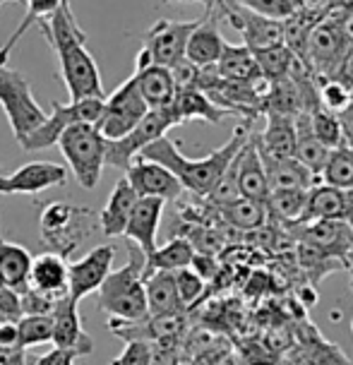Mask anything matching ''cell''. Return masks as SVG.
Here are the masks:
<instances>
[{
    "mask_svg": "<svg viewBox=\"0 0 353 365\" xmlns=\"http://www.w3.org/2000/svg\"><path fill=\"white\" fill-rule=\"evenodd\" d=\"M44 38L53 48L63 84L70 94V101L77 99H103V84L99 65L87 51V34L77 22L70 0L39 22Z\"/></svg>",
    "mask_w": 353,
    "mask_h": 365,
    "instance_id": "obj_1",
    "label": "cell"
},
{
    "mask_svg": "<svg viewBox=\"0 0 353 365\" xmlns=\"http://www.w3.org/2000/svg\"><path fill=\"white\" fill-rule=\"evenodd\" d=\"M250 128H252L250 123L238 125L226 145H221L219 149H214L212 154L202 156V159L185 156L178 149V142H171L166 135L149 142L140 152V156L166 166L168 171L180 180L183 190H190L193 195H198V197H207V195L212 192L214 182L219 180V175L224 173V168L231 164V159L238 154V149L243 147V142L247 140V135H250Z\"/></svg>",
    "mask_w": 353,
    "mask_h": 365,
    "instance_id": "obj_2",
    "label": "cell"
},
{
    "mask_svg": "<svg viewBox=\"0 0 353 365\" xmlns=\"http://www.w3.org/2000/svg\"><path fill=\"white\" fill-rule=\"evenodd\" d=\"M128 264L121 269L111 272L103 284L96 289V308L116 319L137 322L145 319L147 312V296H145V252L137 247L133 240H128Z\"/></svg>",
    "mask_w": 353,
    "mask_h": 365,
    "instance_id": "obj_3",
    "label": "cell"
},
{
    "mask_svg": "<svg viewBox=\"0 0 353 365\" xmlns=\"http://www.w3.org/2000/svg\"><path fill=\"white\" fill-rule=\"evenodd\" d=\"M99 228V214L89 207L73 205L68 200L51 202L39 217V233L51 252L61 257H73L75 250Z\"/></svg>",
    "mask_w": 353,
    "mask_h": 365,
    "instance_id": "obj_4",
    "label": "cell"
},
{
    "mask_svg": "<svg viewBox=\"0 0 353 365\" xmlns=\"http://www.w3.org/2000/svg\"><path fill=\"white\" fill-rule=\"evenodd\" d=\"M106 142L108 140L94 123H73L58 137L56 145L61 147L68 168L84 190H94L99 185L103 166H106Z\"/></svg>",
    "mask_w": 353,
    "mask_h": 365,
    "instance_id": "obj_5",
    "label": "cell"
},
{
    "mask_svg": "<svg viewBox=\"0 0 353 365\" xmlns=\"http://www.w3.org/2000/svg\"><path fill=\"white\" fill-rule=\"evenodd\" d=\"M0 106L8 115L10 130L17 142L46 118V110L34 99L29 80L8 65H0Z\"/></svg>",
    "mask_w": 353,
    "mask_h": 365,
    "instance_id": "obj_6",
    "label": "cell"
},
{
    "mask_svg": "<svg viewBox=\"0 0 353 365\" xmlns=\"http://www.w3.org/2000/svg\"><path fill=\"white\" fill-rule=\"evenodd\" d=\"M51 106H53L51 108V115H46L27 137H22L17 142L24 152H41V149L53 147L58 137L73 125V123H96L101 115L103 99L96 96V99H77L70 103L53 101Z\"/></svg>",
    "mask_w": 353,
    "mask_h": 365,
    "instance_id": "obj_7",
    "label": "cell"
},
{
    "mask_svg": "<svg viewBox=\"0 0 353 365\" xmlns=\"http://www.w3.org/2000/svg\"><path fill=\"white\" fill-rule=\"evenodd\" d=\"M198 19L190 22H175V19H159L147 29L142 38V48L135 58V70L147 65H166L171 68L180 58H185V43L190 31L195 29Z\"/></svg>",
    "mask_w": 353,
    "mask_h": 365,
    "instance_id": "obj_8",
    "label": "cell"
},
{
    "mask_svg": "<svg viewBox=\"0 0 353 365\" xmlns=\"http://www.w3.org/2000/svg\"><path fill=\"white\" fill-rule=\"evenodd\" d=\"M173 125H175V118L171 113V106L149 108L145 118L137 123L128 135L106 142V164L126 171V168L133 164L135 156H140V152L149 142L163 137Z\"/></svg>",
    "mask_w": 353,
    "mask_h": 365,
    "instance_id": "obj_9",
    "label": "cell"
},
{
    "mask_svg": "<svg viewBox=\"0 0 353 365\" xmlns=\"http://www.w3.org/2000/svg\"><path fill=\"white\" fill-rule=\"evenodd\" d=\"M147 110L149 106L142 99L140 89H137L135 77H128L108 99H103L101 115L94 125L99 128V133L106 140H118V137L128 135L137 123L145 118Z\"/></svg>",
    "mask_w": 353,
    "mask_h": 365,
    "instance_id": "obj_10",
    "label": "cell"
},
{
    "mask_svg": "<svg viewBox=\"0 0 353 365\" xmlns=\"http://www.w3.org/2000/svg\"><path fill=\"white\" fill-rule=\"evenodd\" d=\"M214 12L219 17H224L233 29H238V34L243 36V46L250 48L252 53H260V51L272 48L277 43H284V24L279 19L257 15L250 8H245L243 3L217 5Z\"/></svg>",
    "mask_w": 353,
    "mask_h": 365,
    "instance_id": "obj_11",
    "label": "cell"
},
{
    "mask_svg": "<svg viewBox=\"0 0 353 365\" xmlns=\"http://www.w3.org/2000/svg\"><path fill=\"white\" fill-rule=\"evenodd\" d=\"M344 51H346V41H344L342 31H339L332 15H327L324 19H319L310 31L303 65L317 77V80H324V77L334 75Z\"/></svg>",
    "mask_w": 353,
    "mask_h": 365,
    "instance_id": "obj_12",
    "label": "cell"
},
{
    "mask_svg": "<svg viewBox=\"0 0 353 365\" xmlns=\"http://www.w3.org/2000/svg\"><path fill=\"white\" fill-rule=\"evenodd\" d=\"M113 259H116V247L106 243V245L91 247L84 257L68 264V296L80 303L82 298L94 293L103 284V279L113 272Z\"/></svg>",
    "mask_w": 353,
    "mask_h": 365,
    "instance_id": "obj_13",
    "label": "cell"
},
{
    "mask_svg": "<svg viewBox=\"0 0 353 365\" xmlns=\"http://www.w3.org/2000/svg\"><path fill=\"white\" fill-rule=\"evenodd\" d=\"M126 178L140 197H159L163 202H175L183 195V185L166 166L156 161L135 156L126 168Z\"/></svg>",
    "mask_w": 353,
    "mask_h": 365,
    "instance_id": "obj_14",
    "label": "cell"
},
{
    "mask_svg": "<svg viewBox=\"0 0 353 365\" xmlns=\"http://www.w3.org/2000/svg\"><path fill=\"white\" fill-rule=\"evenodd\" d=\"M289 228H296V240L317 245L319 250L339 257L346 264V257L353 252V226L342 219H312L300 221Z\"/></svg>",
    "mask_w": 353,
    "mask_h": 365,
    "instance_id": "obj_15",
    "label": "cell"
},
{
    "mask_svg": "<svg viewBox=\"0 0 353 365\" xmlns=\"http://www.w3.org/2000/svg\"><path fill=\"white\" fill-rule=\"evenodd\" d=\"M51 319H53L51 344H53L56 349L73 351L77 358L89 356L91 351H94V341H91V336L82 327L80 310H77L75 298H70V296L61 298V301L56 303L53 312H51Z\"/></svg>",
    "mask_w": 353,
    "mask_h": 365,
    "instance_id": "obj_16",
    "label": "cell"
},
{
    "mask_svg": "<svg viewBox=\"0 0 353 365\" xmlns=\"http://www.w3.org/2000/svg\"><path fill=\"white\" fill-rule=\"evenodd\" d=\"M163 207H166V202L159 197H137L133 212H130L123 238L133 240L145 255H149L156 247V236H159Z\"/></svg>",
    "mask_w": 353,
    "mask_h": 365,
    "instance_id": "obj_17",
    "label": "cell"
},
{
    "mask_svg": "<svg viewBox=\"0 0 353 365\" xmlns=\"http://www.w3.org/2000/svg\"><path fill=\"white\" fill-rule=\"evenodd\" d=\"M226 38L219 31V15L214 10H207L205 17L198 19L195 29L188 36L185 43V58L200 68L207 65H217L221 51H224Z\"/></svg>",
    "mask_w": 353,
    "mask_h": 365,
    "instance_id": "obj_18",
    "label": "cell"
},
{
    "mask_svg": "<svg viewBox=\"0 0 353 365\" xmlns=\"http://www.w3.org/2000/svg\"><path fill=\"white\" fill-rule=\"evenodd\" d=\"M68 168L53 161H29L8 175L10 195H36L68 182Z\"/></svg>",
    "mask_w": 353,
    "mask_h": 365,
    "instance_id": "obj_19",
    "label": "cell"
},
{
    "mask_svg": "<svg viewBox=\"0 0 353 365\" xmlns=\"http://www.w3.org/2000/svg\"><path fill=\"white\" fill-rule=\"evenodd\" d=\"M265 125L260 133H252L255 145L260 152L270 156H281L289 159L296 154V115H281L265 110Z\"/></svg>",
    "mask_w": 353,
    "mask_h": 365,
    "instance_id": "obj_20",
    "label": "cell"
},
{
    "mask_svg": "<svg viewBox=\"0 0 353 365\" xmlns=\"http://www.w3.org/2000/svg\"><path fill=\"white\" fill-rule=\"evenodd\" d=\"M260 159H262L270 190H310L315 182H319L317 175L310 173L296 156L281 159V156H270L260 152Z\"/></svg>",
    "mask_w": 353,
    "mask_h": 365,
    "instance_id": "obj_21",
    "label": "cell"
},
{
    "mask_svg": "<svg viewBox=\"0 0 353 365\" xmlns=\"http://www.w3.org/2000/svg\"><path fill=\"white\" fill-rule=\"evenodd\" d=\"M235 159H238V192L243 197L267 202V197H270V182H267V173L252 133L247 135L243 147L238 149Z\"/></svg>",
    "mask_w": 353,
    "mask_h": 365,
    "instance_id": "obj_22",
    "label": "cell"
},
{
    "mask_svg": "<svg viewBox=\"0 0 353 365\" xmlns=\"http://www.w3.org/2000/svg\"><path fill=\"white\" fill-rule=\"evenodd\" d=\"M168 106H171L175 125H183V123H190V120H205L212 123V125H219L228 115L224 108L217 106L200 89H178Z\"/></svg>",
    "mask_w": 353,
    "mask_h": 365,
    "instance_id": "obj_23",
    "label": "cell"
},
{
    "mask_svg": "<svg viewBox=\"0 0 353 365\" xmlns=\"http://www.w3.org/2000/svg\"><path fill=\"white\" fill-rule=\"evenodd\" d=\"M29 286L51 298L68 296V262L58 252H44L31 259Z\"/></svg>",
    "mask_w": 353,
    "mask_h": 365,
    "instance_id": "obj_24",
    "label": "cell"
},
{
    "mask_svg": "<svg viewBox=\"0 0 353 365\" xmlns=\"http://www.w3.org/2000/svg\"><path fill=\"white\" fill-rule=\"evenodd\" d=\"M137 197H140V195L133 190V185L128 182V178H121L116 182V187L108 195L106 207H103L101 214H99V228H101L103 236L106 238L123 236Z\"/></svg>",
    "mask_w": 353,
    "mask_h": 365,
    "instance_id": "obj_25",
    "label": "cell"
},
{
    "mask_svg": "<svg viewBox=\"0 0 353 365\" xmlns=\"http://www.w3.org/2000/svg\"><path fill=\"white\" fill-rule=\"evenodd\" d=\"M133 77H135V84H137V89H140L142 99H145L149 108L168 106V103L173 101L175 91H178L171 70H168L166 65H147V68H142V70H135Z\"/></svg>",
    "mask_w": 353,
    "mask_h": 365,
    "instance_id": "obj_26",
    "label": "cell"
},
{
    "mask_svg": "<svg viewBox=\"0 0 353 365\" xmlns=\"http://www.w3.org/2000/svg\"><path fill=\"white\" fill-rule=\"evenodd\" d=\"M145 296H147V312L154 317L185 312V305L180 303L178 291H175L173 272L147 274L145 277Z\"/></svg>",
    "mask_w": 353,
    "mask_h": 365,
    "instance_id": "obj_27",
    "label": "cell"
},
{
    "mask_svg": "<svg viewBox=\"0 0 353 365\" xmlns=\"http://www.w3.org/2000/svg\"><path fill=\"white\" fill-rule=\"evenodd\" d=\"M293 120H296V154L293 156H296L310 173H315L319 178V173H322V168L327 164V156H329L332 149L324 147L315 137V133H312L308 110H300Z\"/></svg>",
    "mask_w": 353,
    "mask_h": 365,
    "instance_id": "obj_28",
    "label": "cell"
},
{
    "mask_svg": "<svg viewBox=\"0 0 353 365\" xmlns=\"http://www.w3.org/2000/svg\"><path fill=\"white\" fill-rule=\"evenodd\" d=\"M219 221H224V226L233 228V231H252L267 224V205L265 202L250 200L238 195L235 200L226 202V205L217 207Z\"/></svg>",
    "mask_w": 353,
    "mask_h": 365,
    "instance_id": "obj_29",
    "label": "cell"
},
{
    "mask_svg": "<svg viewBox=\"0 0 353 365\" xmlns=\"http://www.w3.org/2000/svg\"><path fill=\"white\" fill-rule=\"evenodd\" d=\"M34 255L24 245L0 238V279L17 293L29 286V269Z\"/></svg>",
    "mask_w": 353,
    "mask_h": 365,
    "instance_id": "obj_30",
    "label": "cell"
},
{
    "mask_svg": "<svg viewBox=\"0 0 353 365\" xmlns=\"http://www.w3.org/2000/svg\"><path fill=\"white\" fill-rule=\"evenodd\" d=\"M217 73L221 80L228 82H250L260 75L257 61L250 48H245L243 43H224L219 61H217Z\"/></svg>",
    "mask_w": 353,
    "mask_h": 365,
    "instance_id": "obj_31",
    "label": "cell"
},
{
    "mask_svg": "<svg viewBox=\"0 0 353 365\" xmlns=\"http://www.w3.org/2000/svg\"><path fill=\"white\" fill-rule=\"evenodd\" d=\"M195 255V247L190 245L188 238H171L166 245H156L149 255H145V269L142 277L152 272H175L180 267H190V259Z\"/></svg>",
    "mask_w": 353,
    "mask_h": 365,
    "instance_id": "obj_32",
    "label": "cell"
},
{
    "mask_svg": "<svg viewBox=\"0 0 353 365\" xmlns=\"http://www.w3.org/2000/svg\"><path fill=\"white\" fill-rule=\"evenodd\" d=\"M267 221H279L284 228L300 224L308 205V190H270L267 197Z\"/></svg>",
    "mask_w": 353,
    "mask_h": 365,
    "instance_id": "obj_33",
    "label": "cell"
},
{
    "mask_svg": "<svg viewBox=\"0 0 353 365\" xmlns=\"http://www.w3.org/2000/svg\"><path fill=\"white\" fill-rule=\"evenodd\" d=\"M24 3H27V12H24L22 22L17 24V29L12 31L8 41L3 43V48H0V65H8L12 51H15V46L19 43V38H22L31 29V24H39L41 19H46L51 12L61 8L65 0H24Z\"/></svg>",
    "mask_w": 353,
    "mask_h": 365,
    "instance_id": "obj_34",
    "label": "cell"
},
{
    "mask_svg": "<svg viewBox=\"0 0 353 365\" xmlns=\"http://www.w3.org/2000/svg\"><path fill=\"white\" fill-rule=\"evenodd\" d=\"M319 180L339 190H353V149L339 145L327 156V164L319 173Z\"/></svg>",
    "mask_w": 353,
    "mask_h": 365,
    "instance_id": "obj_35",
    "label": "cell"
},
{
    "mask_svg": "<svg viewBox=\"0 0 353 365\" xmlns=\"http://www.w3.org/2000/svg\"><path fill=\"white\" fill-rule=\"evenodd\" d=\"M296 257H298V264L310 274L312 282H317V279H324L327 274H332V272H337V269H344L342 259L334 257V255H329V252H324V250H319L317 245L305 243V240H298Z\"/></svg>",
    "mask_w": 353,
    "mask_h": 365,
    "instance_id": "obj_36",
    "label": "cell"
},
{
    "mask_svg": "<svg viewBox=\"0 0 353 365\" xmlns=\"http://www.w3.org/2000/svg\"><path fill=\"white\" fill-rule=\"evenodd\" d=\"M255 61H257L260 73L270 80H281V77H289L291 68L296 63V56L291 53V48L286 43H277L272 48H265L260 53H255Z\"/></svg>",
    "mask_w": 353,
    "mask_h": 365,
    "instance_id": "obj_37",
    "label": "cell"
},
{
    "mask_svg": "<svg viewBox=\"0 0 353 365\" xmlns=\"http://www.w3.org/2000/svg\"><path fill=\"white\" fill-rule=\"evenodd\" d=\"M19 331V349H34L41 344H51L53 334V319L51 315H22L17 319Z\"/></svg>",
    "mask_w": 353,
    "mask_h": 365,
    "instance_id": "obj_38",
    "label": "cell"
},
{
    "mask_svg": "<svg viewBox=\"0 0 353 365\" xmlns=\"http://www.w3.org/2000/svg\"><path fill=\"white\" fill-rule=\"evenodd\" d=\"M308 115H310L312 133H315V137H317L319 142H322L324 147L334 149L339 145H344V140H342V123H339L337 113H332V110H327V108H322L317 103V106H312L308 110Z\"/></svg>",
    "mask_w": 353,
    "mask_h": 365,
    "instance_id": "obj_39",
    "label": "cell"
},
{
    "mask_svg": "<svg viewBox=\"0 0 353 365\" xmlns=\"http://www.w3.org/2000/svg\"><path fill=\"white\" fill-rule=\"evenodd\" d=\"M317 101L322 108L339 113L351 103V89L334 77H324V80H317Z\"/></svg>",
    "mask_w": 353,
    "mask_h": 365,
    "instance_id": "obj_40",
    "label": "cell"
},
{
    "mask_svg": "<svg viewBox=\"0 0 353 365\" xmlns=\"http://www.w3.org/2000/svg\"><path fill=\"white\" fill-rule=\"evenodd\" d=\"M173 279H175V291H178L180 303L185 305V310H188L202 298L207 282L193 269V267H180V269H175Z\"/></svg>",
    "mask_w": 353,
    "mask_h": 365,
    "instance_id": "obj_41",
    "label": "cell"
},
{
    "mask_svg": "<svg viewBox=\"0 0 353 365\" xmlns=\"http://www.w3.org/2000/svg\"><path fill=\"white\" fill-rule=\"evenodd\" d=\"M245 8L270 19H279L284 22L286 17L296 12V0H243Z\"/></svg>",
    "mask_w": 353,
    "mask_h": 365,
    "instance_id": "obj_42",
    "label": "cell"
},
{
    "mask_svg": "<svg viewBox=\"0 0 353 365\" xmlns=\"http://www.w3.org/2000/svg\"><path fill=\"white\" fill-rule=\"evenodd\" d=\"M308 363L310 365H351L346 361L344 351L332 346V344H327L322 334H315V344L310 346Z\"/></svg>",
    "mask_w": 353,
    "mask_h": 365,
    "instance_id": "obj_43",
    "label": "cell"
},
{
    "mask_svg": "<svg viewBox=\"0 0 353 365\" xmlns=\"http://www.w3.org/2000/svg\"><path fill=\"white\" fill-rule=\"evenodd\" d=\"M149 361H152V344L133 339V341H126L123 354L113 358L111 365H149Z\"/></svg>",
    "mask_w": 353,
    "mask_h": 365,
    "instance_id": "obj_44",
    "label": "cell"
},
{
    "mask_svg": "<svg viewBox=\"0 0 353 365\" xmlns=\"http://www.w3.org/2000/svg\"><path fill=\"white\" fill-rule=\"evenodd\" d=\"M22 317L19 293L0 279V322H17Z\"/></svg>",
    "mask_w": 353,
    "mask_h": 365,
    "instance_id": "obj_45",
    "label": "cell"
},
{
    "mask_svg": "<svg viewBox=\"0 0 353 365\" xmlns=\"http://www.w3.org/2000/svg\"><path fill=\"white\" fill-rule=\"evenodd\" d=\"M173 82L178 89H198V80H200V65L190 63L188 58H180L178 63H173L171 68Z\"/></svg>",
    "mask_w": 353,
    "mask_h": 365,
    "instance_id": "obj_46",
    "label": "cell"
},
{
    "mask_svg": "<svg viewBox=\"0 0 353 365\" xmlns=\"http://www.w3.org/2000/svg\"><path fill=\"white\" fill-rule=\"evenodd\" d=\"M149 365H178V341H154Z\"/></svg>",
    "mask_w": 353,
    "mask_h": 365,
    "instance_id": "obj_47",
    "label": "cell"
},
{
    "mask_svg": "<svg viewBox=\"0 0 353 365\" xmlns=\"http://www.w3.org/2000/svg\"><path fill=\"white\" fill-rule=\"evenodd\" d=\"M75 361H77V356L73 354V351H65V349H56L53 346L48 354L31 358L27 365H75Z\"/></svg>",
    "mask_w": 353,
    "mask_h": 365,
    "instance_id": "obj_48",
    "label": "cell"
},
{
    "mask_svg": "<svg viewBox=\"0 0 353 365\" xmlns=\"http://www.w3.org/2000/svg\"><path fill=\"white\" fill-rule=\"evenodd\" d=\"M337 8V0H296V10L312 15L317 19H324L332 10Z\"/></svg>",
    "mask_w": 353,
    "mask_h": 365,
    "instance_id": "obj_49",
    "label": "cell"
},
{
    "mask_svg": "<svg viewBox=\"0 0 353 365\" xmlns=\"http://www.w3.org/2000/svg\"><path fill=\"white\" fill-rule=\"evenodd\" d=\"M190 267L200 274L202 279H205V282L214 279L219 272V264H217V259H214V255H205V252H195L193 259H190Z\"/></svg>",
    "mask_w": 353,
    "mask_h": 365,
    "instance_id": "obj_50",
    "label": "cell"
},
{
    "mask_svg": "<svg viewBox=\"0 0 353 365\" xmlns=\"http://www.w3.org/2000/svg\"><path fill=\"white\" fill-rule=\"evenodd\" d=\"M334 80L344 82L346 87L353 89V43H346V51L342 56V61H339L337 70H334Z\"/></svg>",
    "mask_w": 353,
    "mask_h": 365,
    "instance_id": "obj_51",
    "label": "cell"
},
{
    "mask_svg": "<svg viewBox=\"0 0 353 365\" xmlns=\"http://www.w3.org/2000/svg\"><path fill=\"white\" fill-rule=\"evenodd\" d=\"M19 349V331L17 322H0V351Z\"/></svg>",
    "mask_w": 353,
    "mask_h": 365,
    "instance_id": "obj_52",
    "label": "cell"
},
{
    "mask_svg": "<svg viewBox=\"0 0 353 365\" xmlns=\"http://www.w3.org/2000/svg\"><path fill=\"white\" fill-rule=\"evenodd\" d=\"M339 123H342V140L346 147L353 149V101L344 110H339Z\"/></svg>",
    "mask_w": 353,
    "mask_h": 365,
    "instance_id": "obj_53",
    "label": "cell"
},
{
    "mask_svg": "<svg viewBox=\"0 0 353 365\" xmlns=\"http://www.w3.org/2000/svg\"><path fill=\"white\" fill-rule=\"evenodd\" d=\"M0 365H27V356H24V349L0 351Z\"/></svg>",
    "mask_w": 353,
    "mask_h": 365,
    "instance_id": "obj_54",
    "label": "cell"
},
{
    "mask_svg": "<svg viewBox=\"0 0 353 365\" xmlns=\"http://www.w3.org/2000/svg\"><path fill=\"white\" fill-rule=\"evenodd\" d=\"M161 3H202L207 10H214V3H217V0H161Z\"/></svg>",
    "mask_w": 353,
    "mask_h": 365,
    "instance_id": "obj_55",
    "label": "cell"
},
{
    "mask_svg": "<svg viewBox=\"0 0 353 365\" xmlns=\"http://www.w3.org/2000/svg\"><path fill=\"white\" fill-rule=\"evenodd\" d=\"M0 195H10V182H8V175L0 171Z\"/></svg>",
    "mask_w": 353,
    "mask_h": 365,
    "instance_id": "obj_56",
    "label": "cell"
},
{
    "mask_svg": "<svg viewBox=\"0 0 353 365\" xmlns=\"http://www.w3.org/2000/svg\"><path fill=\"white\" fill-rule=\"evenodd\" d=\"M344 269H349V274H351V289H353V252L349 257H346V264H344Z\"/></svg>",
    "mask_w": 353,
    "mask_h": 365,
    "instance_id": "obj_57",
    "label": "cell"
},
{
    "mask_svg": "<svg viewBox=\"0 0 353 365\" xmlns=\"http://www.w3.org/2000/svg\"><path fill=\"white\" fill-rule=\"evenodd\" d=\"M8 3H22V0H0V8H3V5H8Z\"/></svg>",
    "mask_w": 353,
    "mask_h": 365,
    "instance_id": "obj_58",
    "label": "cell"
},
{
    "mask_svg": "<svg viewBox=\"0 0 353 365\" xmlns=\"http://www.w3.org/2000/svg\"><path fill=\"white\" fill-rule=\"evenodd\" d=\"M351 334H353V317H351Z\"/></svg>",
    "mask_w": 353,
    "mask_h": 365,
    "instance_id": "obj_59",
    "label": "cell"
},
{
    "mask_svg": "<svg viewBox=\"0 0 353 365\" xmlns=\"http://www.w3.org/2000/svg\"><path fill=\"white\" fill-rule=\"evenodd\" d=\"M351 101H353V89H351Z\"/></svg>",
    "mask_w": 353,
    "mask_h": 365,
    "instance_id": "obj_60",
    "label": "cell"
}]
</instances>
